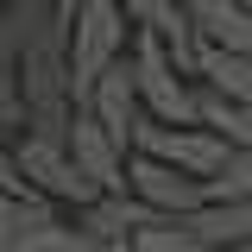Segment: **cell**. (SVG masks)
I'll return each instance as SVG.
<instances>
[{
    "mask_svg": "<svg viewBox=\"0 0 252 252\" xmlns=\"http://www.w3.org/2000/svg\"><path fill=\"white\" fill-rule=\"evenodd\" d=\"M126 44H132V19H126L120 0H69L63 6V51H69V94H76V107L89 101L101 69L126 57Z\"/></svg>",
    "mask_w": 252,
    "mask_h": 252,
    "instance_id": "cell-1",
    "label": "cell"
},
{
    "mask_svg": "<svg viewBox=\"0 0 252 252\" xmlns=\"http://www.w3.org/2000/svg\"><path fill=\"white\" fill-rule=\"evenodd\" d=\"M19 170H26L32 189H44L51 202H69V208H82V202H94L101 195V183H94L89 170L69 158V145H63V132H26L19 145Z\"/></svg>",
    "mask_w": 252,
    "mask_h": 252,
    "instance_id": "cell-2",
    "label": "cell"
},
{
    "mask_svg": "<svg viewBox=\"0 0 252 252\" xmlns=\"http://www.w3.org/2000/svg\"><path fill=\"white\" fill-rule=\"evenodd\" d=\"M126 189H132L152 215H189V208L208 202V177L177 170V164H164V158H152V152L126 158Z\"/></svg>",
    "mask_w": 252,
    "mask_h": 252,
    "instance_id": "cell-3",
    "label": "cell"
},
{
    "mask_svg": "<svg viewBox=\"0 0 252 252\" xmlns=\"http://www.w3.org/2000/svg\"><path fill=\"white\" fill-rule=\"evenodd\" d=\"M89 107L94 120L107 126L114 139H120L126 152H132V139H139V120H145V101H139V76H132V57H120V63H107L101 69V82L89 89Z\"/></svg>",
    "mask_w": 252,
    "mask_h": 252,
    "instance_id": "cell-4",
    "label": "cell"
},
{
    "mask_svg": "<svg viewBox=\"0 0 252 252\" xmlns=\"http://www.w3.org/2000/svg\"><path fill=\"white\" fill-rule=\"evenodd\" d=\"M63 145H69V158H76V164H82V170H89L101 189H126V158H132V152H126L120 139H114L107 126L94 120L89 107H76V114H69Z\"/></svg>",
    "mask_w": 252,
    "mask_h": 252,
    "instance_id": "cell-5",
    "label": "cell"
},
{
    "mask_svg": "<svg viewBox=\"0 0 252 252\" xmlns=\"http://www.w3.org/2000/svg\"><path fill=\"white\" fill-rule=\"evenodd\" d=\"M76 220L89 227V240H94V246L126 252L132 227H139V220H152V208H145V202H139L132 189H101L94 202H82V208H76Z\"/></svg>",
    "mask_w": 252,
    "mask_h": 252,
    "instance_id": "cell-6",
    "label": "cell"
},
{
    "mask_svg": "<svg viewBox=\"0 0 252 252\" xmlns=\"http://www.w3.org/2000/svg\"><path fill=\"white\" fill-rule=\"evenodd\" d=\"M202 44H227V51H252V6L246 0H183Z\"/></svg>",
    "mask_w": 252,
    "mask_h": 252,
    "instance_id": "cell-7",
    "label": "cell"
},
{
    "mask_svg": "<svg viewBox=\"0 0 252 252\" xmlns=\"http://www.w3.org/2000/svg\"><path fill=\"white\" fill-rule=\"evenodd\" d=\"M195 82L220 89L227 101H252V51H227V44H202Z\"/></svg>",
    "mask_w": 252,
    "mask_h": 252,
    "instance_id": "cell-8",
    "label": "cell"
},
{
    "mask_svg": "<svg viewBox=\"0 0 252 252\" xmlns=\"http://www.w3.org/2000/svg\"><path fill=\"white\" fill-rule=\"evenodd\" d=\"M195 120H208L215 132H227V145H252V101H227L220 89L195 82Z\"/></svg>",
    "mask_w": 252,
    "mask_h": 252,
    "instance_id": "cell-9",
    "label": "cell"
},
{
    "mask_svg": "<svg viewBox=\"0 0 252 252\" xmlns=\"http://www.w3.org/2000/svg\"><path fill=\"white\" fill-rule=\"evenodd\" d=\"M51 215H57V202L44 189H0V252H13L32 220H51Z\"/></svg>",
    "mask_w": 252,
    "mask_h": 252,
    "instance_id": "cell-10",
    "label": "cell"
},
{
    "mask_svg": "<svg viewBox=\"0 0 252 252\" xmlns=\"http://www.w3.org/2000/svg\"><path fill=\"white\" fill-rule=\"evenodd\" d=\"M13 252H94V240H89V227L76 220V227H63L57 215L51 220H32L26 233H19V246Z\"/></svg>",
    "mask_w": 252,
    "mask_h": 252,
    "instance_id": "cell-11",
    "label": "cell"
},
{
    "mask_svg": "<svg viewBox=\"0 0 252 252\" xmlns=\"http://www.w3.org/2000/svg\"><path fill=\"white\" fill-rule=\"evenodd\" d=\"M208 195H252V145H227L220 170L208 177Z\"/></svg>",
    "mask_w": 252,
    "mask_h": 252,
    "instance_id": "cell-12",
    "label": "cell"
},
{
    "mask_svg": "<svg viewBox=\"0 0 252 252\" xmlns=\"http://www.w3.org/2000/svg\"><path fill=\"white\" fill-rule=\"evenodd\" d=\"M0 189H32L26 170H19V152H13L6 139H0Z\"/></svg>",
    "mask_w": 252,
    "mask_h": 252,
    "instance_id": "cell-13",
    "label": "cell"
},
{
    "mask_svg": "<svg viewBox=\"0 0 252 252\" xmlns=\"http://www.w3.org/2000/svg\"><path fill=\"white\" fill-rule=\"evenodd\" d=\"M246 6H252V0H246Z\"/></svg>",
    "mask_w": 252,
    "mask_h": 252,
    "instance_id": "cell-14",
    "label": "cell"
}]
</instances>
